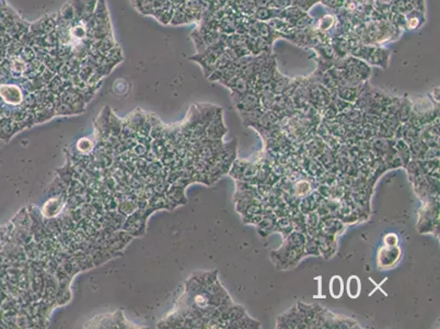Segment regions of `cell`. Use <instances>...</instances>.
<instances>
[{"mask_svg":"<svg viewBox=\"0 0 440 329\" xmlns=\"http://www.w3.org/2000/svg\"><path fill=\"white\" fill-rule=\"evenodd\" d=\"M252 17L257 21H263V22H267L275 18L282 19V10L271 9V8H256Z\"/></svg>","mask_w":440,"mask_h":329,"instance_id":"6","label":"cell"},{"mask_svg":"<svg viewBox=\"0 0 440 329\" xmlns=\"http://www.w3.org/2000/svg\"><path fill=\"white\" fill-rule=\"evenodd\" d=\"M290 80L292 79H289L288 77L280 74L278 70H276L271 81L268 82V85H270L272 91L275 95H284L290 84Z\"/></svg>","mask_w":440,"mask_h":329,"instance_id":"4","label":"cell"},{"mask_svg":"<svg viewBox=\"0 0 440 329\" xmlns=\"http://www.w3.org/2000/svg\"><path fill=\"white\" fill-rule=\"evenodd\" d=\"M331 46L334 51L335 57L343 58L349 54V48L346 36H334L331 39Z\"/></svg>","mask_w":440,"mask_h":329,"instance_id":"5","label":"cell"},{"mask_svg":"<svg viewBox=\"0 0 440 329\" xmlns=\"http://www.w3.org/2000/svg\"><path fill=\"white\" fill-rule=\"evenodd\" d=\"M267 24L272 28V30H274V31L282 34V37H284L285 34H287L288 32H290L294 29V27L290 25L289 22H287L284 19H279V18H275V19L267 21Z\"/></svg>","mask_w":440,"mask_h":329,"instance_id":"8","label":"cell"},{"mask_svg":"<svg viewBox=\"0 0 440 329\" xmlns=\"http://www.w3.org/2000/svg\"><path fill=\"white\" fill-rule=\"evenodd\" d=\"M425 21L424 13L420 10H411L405 13V29L408 30H416L419 29Z\"/></svg>","mask_w":440,"mask_h":329,"instance_id":"7","label":"cell"},{"mask_svg":"<svg viewBox=\"0 0 440 329\" xmlns=\"http://www.w3.org/2000/svg\"><path fill=\"white\" fill-rule=\"evenodd\" d=\"M330 291H331L332 296H334L335 298H339L342 295V293H343V282H342L340 276H334V278L331 280Z\"/></svg>","mask_w":440,"mask_h":329,"instance_id":"14","label":"cell"},{"mask_svg":"<svg viewBox=\"0 0 440 329\" xmlns=\"http://www.w3.org/2000/svg\"><path fill=\"white\" fill-rule=\"evenodd\" d=\"M276 70H277V64H276L274 55L272 53H263L262 62L260 64L257 73V80L263 84H268Z\"/></svg>","mask_w":440,"mask_h":329,"instance_id":"1","label":"cell"},{"mask_svg":"<svg viewBox=\"0 0 440 329\" xmlns=\"http://www.w3.org/2000/svg\"><path fill=\"white\" fill-rule=\"evenodd\" d=\"M347 290H348V295L352 296L353 298H356L360 293V282L358 281V278L356 276H352L348 280L347 284Z\"/></svg>","mask_w":440,"mask_h":329,"instance_id":"12","label":"cell"},{"mask_svg":"<svg viewBox=\"0 0 440 329\" xmlns=\"http://www.w3.org/2000/svg\"><path fill=\"white\" fill-rule=\"evenodd\" d=\"M389 58H390V53L386 49L374 46V50H372L371 54L367 61V64L381 67V68H385L387 66V62H389Z\"/></svg>","mask_w":440,"mask_h":329,"instance_id":"3","label":"cell"},{"mask_svg":"<svg viewBox=\"0 0 440 329\" xmlns=\"http://www.w3.org/2000/svg\"><path fill=\"white\" fill-rule=\"evenodd\" d=\"M345 0H320V3L326 9L331 10L332 12H337L338 10H341L344 7Z\"/></svg>","mask_w":440,"mask_h":329,"instance_id":"15","label":"cell"},{"mask_svg":"<svg viewBox=\"0 0 440 329\" xmlns=\"http://www.w3.org/2000/svg\"><path fill=\"white\" fill-rule=\"evenodd\" d=\"M293 5V0H272L268 8L284 10Z\"/></svg>","mask_w":440,"mask_h":329,"instance_id":"16","label":"cell"},{"mask_svg":"<svg viewBox=\"0 0 440 329\" xmlns=\"http://www.w3.org/2000/svg\"><path fill=\"white\" fill-rule=\"evenodd\" d=\"M293 27L297 30H307L313 27V17H311L309 13L303 14L302 17L298 19Z\"/></svg>","mask_w":440,"mask_h":329,"instance_id":"11","label":"cell"},{"mask_svg":"<svg viewBox=\"0 0 440 329\" xmlns=\"http://www.w3.org/2000/svg\"><path fill=\"white\" fill-rule=\"evenodd\" d=\"M238 96V108L241 111H250L262 107L261 106L260 97L253 90H249L243 93H237Z\"/></svg>","mask_w":440,"mask_h":329,"instance_id":"2","label":"cell"},{"mask_svg":"<svg viewBox=\"0 0 440 329\" xmlns=\"http://www.w3.org/2000/svg\"><path fill=\"white\" fill-rule=\"evenodd\" d=\"M318 2H319V3H320V0H318Z\"/></svg>","mask_w":440,"mask_h":329,"instance_id":"17","label":"cell"},{"mask_svg":"<svg viewBox=\"0 0 440 329\" xmlns=\"http://www.w3.org/2000/svg\"><path fill=\"white\" fill-rule=\"evenodd\" d=\"M313 50L318 52L320 58L325 59V61L334 63L335 58H337L335 57L334 51L331 46V43H319L317 46L313 48Z\"/></svg>","mask_w":440,"mask_h":329,"instance_id":"9","label":"cell"},{"mask_svg":"<svg viewBox=\"0 0 440 329\" xmlns=\"http://www.w3.org/2000/svg\"><path fill=\"white\" fill-rule=\"evenodd\" d=\"M319 4L318 0H293V5L304 12H309L313 7Z\"/></svg>","mask_w":440,"mask_h":329,"instance_id":"13","label":"cell"},{"mask_svg":"<svg viewBox=\"0 0 440 329\" xmlns=\"http://www.w3.org/2000/svg\"><path fill=\"white\" fill-rule=\"evenodd\" d=\"M305 13L307 12L300 10L299 8H297V7L290 6V7H288V8L282 10V19L286 20L287 22H289V24L293 26L298 19L302 17L303 14H305Z\"/></svg>","mask_w":440,"mask_h":329,"instance_id":"10","label":"cell"}]
</instances>
